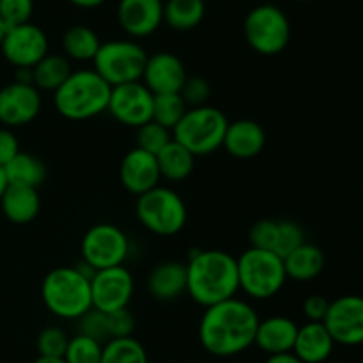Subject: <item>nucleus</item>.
I'll use <instances>...</instances> for the list:
<instances>
[{"label":"nucleus","mask_w":363,"mask_h":363,"mask_svg":"<svg viewBox=\"0 0 363 363\" xmlns=\"http://www.w3.org/2000/svg\"><path fill=\"white\" fill-rule=\"evenodd\" d=\"M259 321L248 301L230 298L206 308L199 323V339L213 357H236L254 346Z\"/></svg>","instance_id":"obj_1"},{"label":"nucleus","mask_w":363,"mask_h":363,"mask_svg":"<svg viewBox=\"0 0 363 363\" xmlns=\"http://www.w3.org/2000/svg\"><path fill=\"white\" fill-rule=\"evenodd\" d=\"M186 293L204 308L236 298L238 261L223 250L194 252L186 264Z\"/></svg>","instance_id":"obj_2"},{"label":"nucleus","mask_w":363,"mask_h":363,"mask_svg":"<svg viewBox=\"0 0 363 363\" xmlns=\"http://www.w3.org/2000/svg\"><path fill=\"white\" fill-rule=\"evenodd\" d=\"M112 87L94 69H78L53 92L55 108L64 119L87 121L106 112Z\"/></svg>","instance_id":"obj_3"},{"label":"nucleus","mask_w":363,"mask_h":363,"mask_svg":"<svg viewBox=\"0 0 363 363\" xmlns=\"http://www.w3.org/2000/svg\"><path fill=\"white\" fill-rule=\"evenodd\" d=\"M41 298L53 315L77 321L92 308L91 277L78 266L53 268L43 280Z\"/></svg>","instance_id":"obj_4"},{"label":"nucleus","mask_w":363,"mask_h":363,"mask_svg":"<svg viewBox=\"0 0 363 363\" xmlns=\"http://www.w3.org/2000/svg\"><path fill=\"white\" fill-rule=\"evenodd\" d=\"M227 121L225 113L216 106H195L188 108L183 119L172 130V138L186 147L191 155L208 156L223 145Z\"/></svg>","instance_id":"obj_5"},{"label":"nucleus","mask_w":363,"mask_h":363,"mask_svg":"<svg viewBox=\"0 0 363 363\" xmlns=\"http://www.w3.org/2000/svg\"><path fill=\"white\" fill-rule=\"evenodd\" d=\"M236 261L240 291L252 300H269L286 286L284 259L273 252L248 248Z\"/></svg>","instance_id":"obj_6"},{"label":"nucleus","mask_w":363,"mask_h":363,"mask_svg":"<svg viewBox=\"0 0 363 363\" xmlns=\"http://www.w3.org/2000/svg\"><path fill=\"white\" fill-rule=\"evenodd\" d=\"M147 53L138 43L130 39H112L101 43L94 60V71L110 85L133 84L140 82L144 74Z\"/></svg>","instance_id":"obj_7"},{"label":"nucleus","mask_w":363,"mask_h":363,"mask_svg":"<svg viewBox=\"0 0 363 363\" xmlns=\"http://www.w3.org/2000/svg\"><path fill=\"white\" fill-rule=\"evenodd\" d=\"M137 218L156 236H174L186 225L188 211L177 191L156 186L137 199Z\"/></svg>","instance_id":"obj_8"},{"label":"nucleus","mask_w":363,"mask_h":363,"mask_svg":"<svg viewBox=\"0 0 363 363\" xmlns=\"http://www.w3.org/2000/svg\"><path fill=\"white\" fill-rule=\"evenodd\" d=\"M243 34L254 52L268 57L279 55L289 45V18L275 4H261L245 16Z\"/></svg>","instance_id":"obj_9"},{"label":"nucleus","mask_w":363,"mask_h":363,"mask_svg":"<svg viewBox=\"0 0 363 363\" xmlns=\"http://www.w3.org/2000/svg\"><path fill=\"white\" fill-rule=\"evenodd\" d=\"M130 254V241L124 230L112 223L92 225L82 238V261L94 272L124 266Z\"/></svg>","instance_id":"obj_10"},{"label":"nucleus","mask_w":363,"mask_h":363,"mask_svg":"<svg viewBox=\"0 0 363 363\" xmlns=\"http://www.w3.org/2000/svg\"><path fill=\"white\" fill-rule=\"evenodd\" d=\"M0 52L16 69H32L39 60L48 55V38L43 28L28 21L7 28Z\"/></svg>","instance_id":"obj_11"},{"label":"nucleus","mask_w":363,"mask_h":363,"mask_svg":"<svg viewBox=\"0 0 363 363\" xmlns=\"http://www.w3.org/2000/svg\"><path fill=\"white\" fill-rule=\"evenodd\" d=\"M133 275L124 266L99 269L91 279L92 308L105 314L128 308L133 298Z\"/></svg>","instance_id":"obj_12"},{"label":"nucleus","mask_w":363,"mask_h":363,"mask_svg":"<svg viewBox=\"0 0 363 363\" xmlns=\"http://www.w3.org/2000/svg\"><path fill=\"white\" fill-rule=\"evenodd\" d=\"M152 103L155 94L142 82H133L112 87L106 112L124 126L140 128L152 121Z\"/></svg>","instance_id":"obj_13"},{"label":"nucleus","mask_w":363,"mask_h":363,"mask_svg":"<svg viewBox=\"0 0 363 363\" xmlns=\"http://www.w3.org/2000/svg\"><path fill=\"white\" fill-rule=\"evenodd\" d=\"M323 325L335 344L350 347L360 346L363 344V296L346 294L330 301L328 314Z\"/></svg>","instance_id":"obj_14"},{"label":"nucleus","mask_w":363,"mask_h":363,"mask_svg":"<svg viewBox=\"0 0 363 363\" xmlns=\"http://www.w3.org/2000/svg\"><path fill=\"white\" fill-rule=\"evenodd\" d=\"M41 94L30 84H13L0 89V123L16 128L32 123L41 112Z\"/></svg>","instance_id":"obj_15"},{"label":"nucleus","mask_w":363,"mask_h":363,"mask_svg":"<svg viewBox=\"0 0 363 363\" xmlns=\"http://www.w3.org/2000/svg\"><path fill=\"white\" fill-rule=\"evenodd\" d=\"M188 74L183 60L170 52H158L147 57L142 84L155 96L179 94Z\"/></svg>","instance_id":"obj_16"},{"label":"nucleus","mask_w":363,"mask_h":363,"mask_svg":"<svg viewBox=\"0 0 363 363\" xmlns=\"http://www.w3.org/2000/svg\"><path fill=\"white\" fill-rule=\"evenodd\" d=\"M117 20L121 28L131 38H147L155 34L163 21L162 0H119Z\"/></svg>","instance_id":"obj_17"},{"label":"nucleus","mask_w":363,"mask_h":363,"mask_svg":"<svg viewBox=\"0 0 363 363\" xmlns=\"http://www.w3.org/2000/svg\"><path fill=\"white\" fill-rule=\"evenodd\" d=\"M119 179L124 190L130 194L140 195L147 194L152 188L160 186V169L156 156L142 151V149H131L126 152L119 167Z\"/></svg>","instance_id":"obj_18"},{"label":"nucleus","mask_w":363,"mask_h":363,"mask_svg":"<svg viewBox=\"0 0 363 363\" xmlns=\"http://www.w3.org/2000/svg\"><path fill=\"white\" fill-rule=\"evenodd\" d=\"M300 326L286 315H272L259 321L255 332V346L264 351L268 357L273 354L293 353Z\"/></svg>","instance_id":"obj_19"},{"label":"nucleus","mask_w":363,"mask_h":363,"mask_svg":"<svg viewBox=\"0 0 363 363\" xmlns=\"http://www.w3.org/2000/svg\"><path fill=\"white\" fill-rule=\"evenodd\" d=\"M266 145V131L252 119H240L229 123L223 137V147L233 158L252 160L261 155Z\"/></svg>","instance_id":"obj_20"},{"label":"nucleus","mask_w":363,"mask_h":363,"mask_svg":"<svg viewBox=\"0 0 363 363\" xmlns=\"http://www.w3.org/2000/svg\"><path fill=\"white\" fill-rule=\"evenodd\" d=\"M333 342L332 335L323 323H305L298 328L296 342L293 354L301 363H325L332 357Z\"/></svg>","instance_id":"obj_21"},{"label":"nucleus","mask_w":363,"mask_h":363,"mask_svg":"<svg viewBox=\"0 0 363 363\" xmlns=\"http://www.w3.org/2000/svg\"><path fill=\"white\" fill-rule=\"evenodd\" d=\"M186 264L179 261L160 262L147 277V291L155 300L174 301L186 293Z\"/></svg>","instance_id":"obj_22"},{"label":"nucleus","mask_w":363,"mask_h":363,"mask_svg":"<svg viewBox=\"0 0 363 363\" xmlns=\"http://www.w3.org/2000/svg\"><path fill=\"white\" fill-rule=\"evenodd\" d=\"M0 208H2L4 216L9 222L25 225L30 223L41 209V199H39L38 190L25 186H7L0 199Z\"/></svg>","instance_id":"obj_23"},{"label":"nucleus","mask_w":363,"mask_h":363,"mask_svg":"<svg viewBox=\"0 0 363 363\" xmlns=\"http://www.w3.org/2000/svg\"><path fill=\"white\" fill-rule=\"evenodd\" d=\"M325 262L326 259L321 248L312 243H307V241L284 259L287 279H293L296 282L314 280L325 269Z\"/></svg>","instance_id":"obj_24"},{"label":"nucleus","mask_w":363,"mask_h":363,"mask_svg":"<svg viewBox=\"0 0 363 363\" xmlns=\"http://www.w3.org/2000/svg\"><path fill=\"white\" fill-rule=\"evenodd\" d=\"M7 184L11 186H25V188H34L38 190L46 179V167L38 156L30 155V152L20 151L6 167Z\"/></svg>","instance_id":"obj_25"},{"label":"nucleus","mask_w":363,"mask_h":363,"mask_svg":"<svg viewBox=\"0 0 363 363\" xmlns=\"http://www.w3.org/2000/svg\"><path fill=\"white\" fill-rule=\"evenodd\" d=\"M156 162H158L160 176L172 183L184 181L195 169V156L176 140L170 142L156 155Z\"/></svg>","instance_id":"obj_26"},{"label":"nucleus","mask_w":363,"mask_h":363,"mask_svg":"<svg viewBox=\"0 0 363 363\" xmlns=\"http://www.w3.org/2000/svg\"><path fill=\"white\" fill-rule=\"evenodd\" d=\"M71 73H73V69H71V62L66 55L48 53L45 59H41L32 67L34 87L38 91L55 92L69 78Z\"/></svg>","instance_id":"obj_27"},{"label":"nucleus","mask_w":363,"mask_h":363,"mask_svg":"<svg viewBox=\"0 0 363 363\" xmlns=\"http://www.w3.org/2000/svg\"><path fill=\"white\" fill-rule=\"evenodd\" d=\"M206 14V0H167L163 4V21L174 30H191Z\"/></svg>","instance_id":"obj_28"},{"label":"nucleus","mask_w":363,"mask_h":363,"mask_svg":"<svg viewBox=\"0 0 363 363\" xmlns=\"http://www.w3.org/2000/svg\"><path fill=\"white\" fill-rule=\"evenodd\" d=\"M99 46V35L87 25H73L62 35V50L67 59L94 60Z\"/></svg>","instance_id":"obj_29"},{"label":"nucleus","mask_w":363,"mask_h":363,"mask_svg":"<svg viewBox=\"0 0 363 363\" xmlns=\"http://www.w3.org/2000/svg\"><path fill=\"white\" fill-rule=\"evenodd\" d=\"M101 363H149L144 346L133 337L112 339L103 346Z\"/></svg>","instance_id":"obj_30"},{"label":"nucleus","mask_w":363,"mask_h":363,"mask_svg":"<svg viewBox=\"0 0 363 363\" xmlns=\"http://www.w3.org/2000/svg\"><path fill=\"white\" fill-rule=\"evenodd\" d=\"M188 106L181 94H160L155 96L152 103V121L160 126L172 131L177 126L183 116L186 113Z\"/></svg>","instance_id":"obj_31"},{"label":"nucleus","mask_w":363,"mask_h":363,"mask_svg":"<svg viewBox=\"0 0 363 363\" xmlns=\"http://www.w3.org/2000/svg\"><path fill=\"white\" fill-rule=\"evenodd\" d=\"M137 149L149 152V155L156 156L163 147L174 140L172 131L167 128L160 126L155 121H149L144 126L137 128Z\"/></svg>","instance_id":"obj_32"},{"label":"nucleus","mask_w":363,"mask_h":363,"mask_svg":"<svg viewBox=\"0 0 363 363\" xmlns=\"http://www.w3.org/2000/svg\"><path fill=\"white\" fill-rule=\"evenodd\" d=\"M103 344L77 333L67 344L64 360L66 363H101Z\"/></svg>","instance_id":"obj_33"},{"label":"nucleus","mask_w":363,"mask_h":363,"mask_svg":"<svg viewBox=\"0 0 363 363\" xmlns=\"http://www.w3.org/2000/svg\"><path fill=\"white\" fill-rule=\"evenodd\" d=\"M77 328L80 335L89 337V339L96 340V342L103 344V346L110 340L108 314H105V312L91 308L80 319H77Z\"/></svg>","instance_id":"obj_34"},{"label":"nucleus","mask_w":363,"mask_h":363,"mask_svg":"<svg viewBox=\"0 0 363 363\" xmlns=\"http://www.w3.org/2000/svg\"><path fill=\"white\" fill-rule=\"evenodd\" d=\"M303 243L305 230L301 229L300 223H296L294 220H279V236H277V245L273 254L286 259L291 252H294Z\"/></svg>","instance_id":"obj_35"},{"label":"nucleus","mask_w":363,"mask_h":363,"mask_svg":"<svg viewBox=\"0 0 363 363\" xmlns=\"http://www.w3.org/2000/svg\"><path fill=\"white\" fill-rule=\"evenodd\" d=\"M71 337H67V333L62 328H57V326H48V328L43 330L38 335V353L39 357L46 358H64L67 350V344H69Z\"/></svg>","instance_id":"obj_36"},{"label":"nucleus","mask_w":363,"mask_h":363,"mask_svg":"<svg viewBox=\"0 0 363 363\" xmlns=\"http://www.w3.org/2000/svg\"><path fill=\"white\" fill-rule=\"evenodd\" d=\"M277 236H279V220H259L250 227V233H248L250 248L273 252Z\"/></svg>","instance_id":"obj_37"},{"label":"nucleus","mask_w":363,"mask_h":363,"mask_svg":"<svg viewBox=\"0 0 363 363\" xmlns=\"http://www.w3.org/2000/svg\"><path fill=\"white\" fill-rule=\"evenodd\" d=\"M34 13V0H0V18L7 28L28 23Z\"/></svg>","instance_id":"obj_38"},{"label":"nucleus","mask_w":363,"mask_h":363,"mask_svg":"<svg viewBox=\"0 0 363 363\" xmlns=\"http://www.w3.org/2000/svg\"><path fill=\"white\" fill-rule=\"evenodd\" d=\"M181 98L184 99L186 106L195 108V106H204L211 96V87L209 82L202 77H188L181 89Z\"/></svg>","instance_id":"obj_39"},{"label":"nucleus","mask_w":363,"mask_h":363,"mask_svg":"<svg viewBox=\"0 0 363 363\" xmlns=\"http://www.w3.org/2000/svg\"><path fill=\"white\" fill-rule=\"evenodd\" d=\"M108 328L110 340L112 339H126L133 335L135 330V315L130 308H121V311L108 314Z\"/></svg>","instance_id":"obj_40"},{"label":"nucleus","mask_w":363,"mask_h":363,"mask_svg":"<svg viewBox=\"0 0 363 363\" xmlns=\"http://www.w3.org/2000/svg\"><path fill=\"white\" fill-rule=\"evenodd\" d=\"M303 315L308 323H323L328 314L330 301L321 294H312L303 301Z\"/></svg>","instance_id":"obj_41"},{"label":"nucleus","mask_w":363,"mask_h":363,"mask_svg":"<svg viewBox=\"0 0 363 363\" xmlns=\"http://www.w3.org/2000/svg\"><path fill=\"white\" fill-rule=\"evenodd\" d=\"M20 152L16 135L7 128H0V167H6Z\"/></svg>","instance_id":"obj_42"},{"label":"nucleus","mask_w":363,"mask_h":363,"mask_svg":"<svg viewBox=\"0 0 363 363\" xmlns=\"http://www.w3.org/2000/svg\"><path fill=\"white\" fill-rule=\"evenodd\" d=\"M264 363H301L294 357L293 353H284V354H273V357H268V360Z\"/></svg>","instance_id":"obj_43"},{"label":"nucleus","mask_w":363,"mask_h":363,"mask_svg":"<svg viewBox=\"0 0 363 363\" xmlns=\"http://www.w3.org/2000/svg\"><path fill=\"white\" fill-rule=\"evenodd\" d=\"M69 2L74 4V6H78V7H84V9H92V7L101 6L105 0H69Z\"/></svg>","instance_id":"obj_44"},{"label":"nucleus","mask_w":363,"mask_h":363,"mask_svg":"<svg viewBox=\"0 0 363 363\" xmlns=\"http://www.w3.org/2000/svg\"><path fill=\"white\" fill-rule=\"evenodd\" d=\"M7 177H6V172H4V167H0V199H2L4 191L7 190Z\"/></svg>","instance_id":"obj_45"},{"label":"nucleus","mask_w":363,"mask_h":363,"mask_svg":"<svg viewBox=\"0 0 363 363\" xmlns=\"http://www.w3.org/2000/svg\"><path fill=\"white\" fill-rule=\"evenodd\" d=\"M34 363H66L64 358H46V357H39Z\"/></svg>","instance_id":"obj_46"},{"label":"nucleus","mask_w":363,"mask_h":363,"mask_svg":"<svg viewBox=\"0 0 363 363\" xmlns=\"http://www.w3.org/2000/svg\"><path fill=\"white\" fill-rule=\"evenodd\" d=\"M6 32H7V25L4 23L2 18H0V45H2L4 38H6Z\"/></svg>","instance_id":"obj_47"},{"label":"nucleus","mask_w":363,"mask_h":363,"mask_svg":"<svg viewBox=\"0 0 363 363\" xmlns=\"http://www.w3.org/2000/svg\"><path fill=\"white\" fill-rule=\"evenodd\" d=\"M296 2H308V0H296Z\"/></svg>","instance_id":"obj_48"},{"label":"nucleus","mask_w":363,"mask_h":363,"mask_svg":"<svg viewBox=\"0 0 363 363\" xmlns=\"http://www.w3.org/2000/svg\"><path fill=\"white\" fill-rule=\"evenodd\" d=\"M325 363H330V362H325Z\"/></svg>","instance_id":"obj_49"}]
</instances>
